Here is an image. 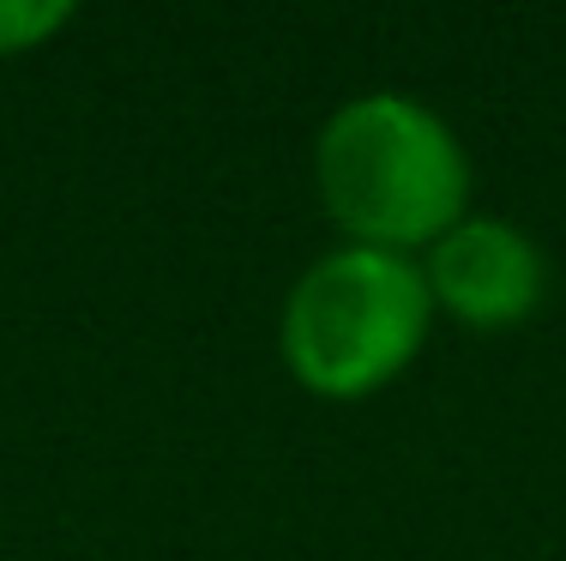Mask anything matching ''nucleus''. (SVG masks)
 <instances>
[{
    "label": "nucleus",
    "instance_id": "obj_1",
    "mask_svg": "<svg viewBox=\"0 0 566 561\" xmlns=\"http://www.w3.org/2000/svg\"><path fill=\"white\" fill-rule=\"evenodd\" d=\"M470 152L410 91H361L314 139V187L356 248L416 253L470 218Z\"/></svg>",
    "mask_w": 566,
    "mask_h": 561
},
{
    "label": "nucleus",
    "instance_id": "obj_4",
    "mask_svg": "<svg viewBox=\"0 0 566 561\" xmlns=\"http://www.w3.org/2000/svg\"><path fill=\"white\" fill-rule=\"evenodd\" d=\"M73 19H78L73 0H0V55L49 49Z\"/></svg>",
    "mask_w": 566,
    "mask_h": 561
},
{
    "label": "nucleus",
    "instance_id": "obj_2",
    "mask_svg": "<svg viewBox=\"0 0 566 561\" xmlns=\"http://www.w3.org/2000/svg\"><path fill=\"white\" fill-rule=\"evenodd\" d=\"M434 326V297L416 253L332 248L283 297L277 344L290 374L314 398L356 405L392 386L422 356Z\"/></svg>",
    "mask_w": 566,
    "mask_h": 561
},
{
    "label": "nucleus",
    "instance_id": "obj_3",
    "mask_svg": "<svg viewBox=\"0 0 566 561\" xmlns=\"http://www.w3.org/2000/svg\"><path fill=\"white\" fill-rule=\"evenodd\" d=\"M428 297L434 309H447L458 326L501 332L518 326L543 309L548 297V260L536 248L531 230H518L512 218H458L422 260Z\"/></svg>",
    "mask_w": 566,
    "mask_h": 561
}]
</instances>
